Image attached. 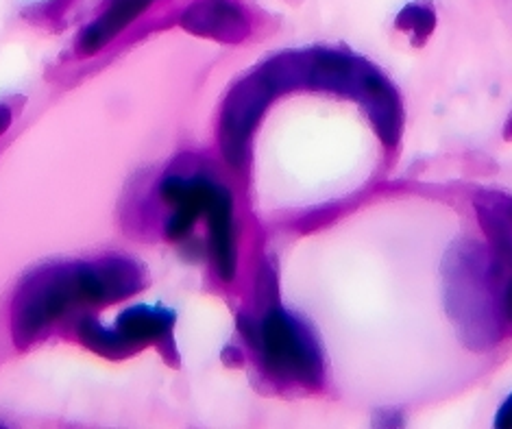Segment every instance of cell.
Instances as JSON below:
<instances>
[{
	"instance_id": "cell-4",
	"label": "cell",
	"mask_w": 512,
	"mask_h": 429,
	"mask_svg": "<svg viewBox=\"0 0 512 429\" xmlns=\"http://www.w3.org/2000/svg\"><path fill=\"white\" fill-rule=\"evenodd\" d=\"M288 81V57L273 61L260 72L236 85L223 107L221 118V146L231 164H240L247 151L249 133L262 116L268 101Z\"/></svg>"
},
{
	"instance_id": "cell-2",
	"label": "cell",
	"mask_w": 512,
	"mask_h": 429,
	"mask_svg": "<svg viewBox=\"0 0 512 429\" xmlns=\"http://www.w3.org/2000/svg\"><path fill=\"white\" fill-rule=\"evenodd\" d=\"M160 194L175 207L168 220L170 238H186L197 218L207 220L210 229V251L216 271L223 281H231L236 275V234H234V210H231V194L225 186L212 177L170 175L162 181Z\"/></svg>"
},
{
	"instance_id": "cell-3",
	"label": "cell",
	"mask_w": 512,
	"mask_h": 429,
	"mask_svg": "<svg viewBox=\"0 0 512 429\" xmlns=\"http://www.w3.org/2000/svg\"><path fill=\"white\" fill-rule=\"evenodd\" d=\"M240 327L258 351L266 371L286 382L316 388L323 379V358L314 336L299 318L282 308L262 316V321H245Z\"/></svg>"
},
{
	"instance_id": "cell-8",
	"label": "cell",
	"mask_w": 512,
	"mask_h": 429,
	"mask_svg": "<svg viewBox=\"0 0 512 429\" xmlns=\"http://www.w3.org/2000/svg\"><path fill=\"white\" fill-rule=\"evenodd\" d=\"M9 125H11V109L0 105V136H3V133L9 129Z\"/></svg>"
},
{
	"instance_id": "cell-6",
	"label": "cell",
	"mask_w": 512,
	"mask_h": 429,
	"mask_svg": "<svg viewBox=\"0 0 512 429\" xmlns=\"http://www.w3.org/2000/svg\"><path fill=\"white\" fill-rule=\"evenodd\" d=\"M181 22L188 31L218 42H238L249 29L245 11L229 0H201L186 11Z\"/></svg>"
},
{
	"instance_id": "cell-1",
	"label": "cell",
	"mask_w": 512,
	"mask_h": 429,
	"mask_svg": "<svg viewBox=\"0 0 512 429\" xmlns=\"http://www.w3.org/2000/svg\"><path fill=\"white\" fill-rule=\"evenodd\" d=\"M142 284V268L125 257L42 266L24 279L16 292L11 310L16 345L27 347L72 308L123 301Z\"/></svg>"
},
{
	"instance_id": "cell-7",
	"label": "cell",
	"mask_w": 512,
	"mask_h": 429,
	"mask_svg": "<svg viewBox=\"0 0 512 429\" xmlns=\"http://www.w3.org/2000/svg\"><path fill=\"white\" fill-rule=\"evenodd\" d=\"M151 3L153 0H109L103 14L81 33V51L85 55L99 53L107 42H112L116 35L127 27V24L136 20L142 11L149 9Z\"/></svg>"
},
{
	"instance_id": "cell-5",
	"label": "cell",
	"mask_w": 512,
	"mask_h": 429,
	"mask_svg": "<svg viewBox=\"0 0 512 429\" xmlns=\"http://www.w3.org/2000/svg\"><path fill=\"white\" fill-rule=\"evenodd\" d=\"M175 314L160 305H133L118 316L116 327H105L94 318H83L79 336L92 351L105 358H123L151 342L170 340Z\"/></svg>"
}]
</instances>
